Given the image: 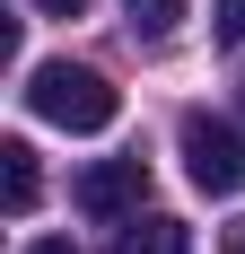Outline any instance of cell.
I'll return each mask as SVG.
<instances>
[{
	"label": "cell",
	"instance_id": "obj_1",
	"mask_svg": "<svg viewBox=\"0 0 245 254\" xmlns=\"http://www.w3.org/2000/svg\"><path fill=\"white\" fill-rule=\"evenodd\" d=\"M26 105H35L44 123H61V131H105L122 114L114 79L88 70V62H44V70H26Z\"/></svg>",
	"mask_w": 245,
	"mask_h": 254
},
{
	"label": "cell",
	"instance_id": "obj_2",
	"mask_svg": "<svg viewBox=\"0 0 245 254\" xmlns=\"http://www.w3.org/2000/svg\"><path fill=\"white\" fill-rule=\"evenodd\" d=\"M175 149H184V176H193L210 202H228V193L245 184V140H237L228 123H210V114H184Z\"/></svg>",
	"mask_w": 245,
	"mask_h": 254
},
{
	"label": "cell",
	"instance_id": "obj_3",
	"mask_svg": "<svg viewBox=\"0 0 245 254\" xmlns=\"http://www.w3.org/2000/svg\"><path fill=\"white\" fill-rule=\"evenodd\" d=\"M140 193H149V167H140V158H97V167L79 176V210H88V219H131Z\"/></svg>",
	"mask_w": 245,
	"mask_h": 254
},
{
	"label": "cell",
	"instance_id": "obj_4",
	"mask_svg": "<svg viewBox=\"0 0 245 254\" xmlns=\"http://www.w3.org/2000/svg\"><path fill=\"white\" fill-rule=\"evenodd\" d=\"M105 254H193V228H184V219H167V210H149V219H131Z\"/></svg>",
	"mask_w": 245,
	"mask_h": 254
},
{
	"label": "cell",
	"instance_id": "obj_5",
	"mask_svg": "<svg viewBox=\"0 0 245 254\" xmlns=\"http://www.w3.org/2000/svg\"><path fill=\"white\" fill-rule=\"evenodd\" d=\"M0 202H9V219L35 210V149L26 140H0Z\"/></svg>",
	"mask_w": 245,
	"mask_h": 254
},
{
	"label": "cell",
	"instance_id": "obj_6",
	"mask_svg": "<svg viewBox=\"0 0 245 254\" xmlns=\"http://www.w3.org/2000/svg\"><path fill=\"white\" fill-rule=\"evenodd\" d=\"M122 9H131L140 35H175V18H184V0H122Z\"/></svg>",
	"mask_w": 245,
	"mask_h": 254
},
{
	"label": "cell",
	"instance_id": "obj_7",
	"mask_svg": "<svg viewBox=\"0 0 245 254\" xmlns=\"http://www.w3.org/2000/svg\"><path fill=\"white\" fill-rule=\"evenodd\" d=\"M210 35H219V44H245V0H219V9H210Z\"/></svg>",
	"mask_w": 245,
	"mask_h": 254
},
{
	"label": "cell",
	"instance_id": "obj_8",
	"mask_svg": "<svg viewBox=\"0 0 245 254\" xmlns=\"http://www.w3.org/2000/svg\"><path fill=\"white\" fill-rule=\"evenodd\" d=\"M35 9H53V18H79V9H88V0H35Z\"/></svg>",
	"mask_w": 245,
	"mask_h": 254
},
{
	"label": "cell",
	"instance_id": "obj_9",
	"mask_svg": "<svg viewBox=\"0 0 245 254\" xmlns=\"http://www.w3.org/2000/svg\"><path fill=\"white\" fill-rule=\"evenodd\" d=\"M26 254H70V237H35V246H26Z\"/></svg>",
	"mask_w": 245,
	"mask_h": 254
},
{
	"label": "cell",
	"instance_id": "obj_10",
	"mask_svg": "<svg viewBox=\"0 0 245 254\" xmlns=\"http://www.w3.org/2000/svg\"><path fill=\"white\" fill-rule=\"evenodd\" d=\"M228 254H245V228H228Z\"/></svg>",
	"mask_w": 245,
	"mask_h": 254
}]
</instances>
